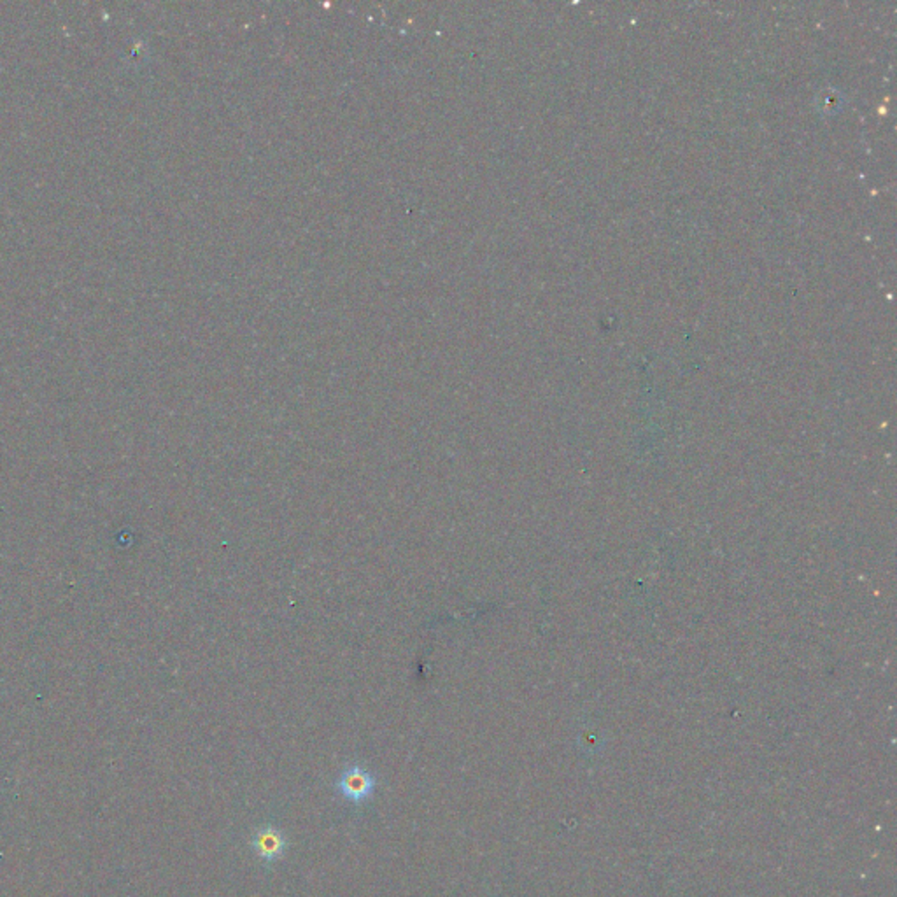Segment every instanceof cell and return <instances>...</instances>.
<instances>
[{"label": "cell", "mask_w": 897, "mask_h": 897, "mask_svg": "<svg viewBox=\"0 0 897 897\" xmlns=\"http://www.w3.org/2000/svg\"><path fill=\"white\" fill-rule=\"evenodd\" d=\"M376 789V778L361 766H351L341 775L337 791L352 803H363Z\"/></svg>", "instance_id": "1"}, {"label": "cell", "mask_w": 897, "mask_h": 897, "mask_svg": "<svg viewBox=\"0 0 897 897\" xmlns=\"http://www.w3.org/2000/svg\"><path fill=\"white\" fill-rule=\"evenodd\" d=\"M251 843H253L254 852L265 863H276L277 859H280L284 856V852L288 848V841H286L284 834L274 826L258 829L254 832Z\"/></svg>", "instance_id": "2"}]
</instances>
